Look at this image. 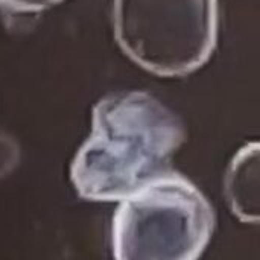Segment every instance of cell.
I'll return each mask as SVG.
<instances>
[{"instance_id": "2", "label": "cell", "mask_w": 260, "mask_h": 260, "mask_svg": "<svg viewBox=\"0 0 260 260\" xmlns=\"http://www.w3.org/2000/svg\"><path fill=\"white\" fill-rule=\"evenodd\" d=\"M213 229L209 200L172 171L120 201L111 230L114 260H200Z\"/></svg>"}, {"instance_id": "3", "label": "cell", "mask_w": 260, "mask_h": 260, "mask_svg": "<svg viewBox=\"0 0 260 260\" xmlns=\"http://www.w3.org/2000/svg\"><path fill=\"white\" fill-rule=\"evenodd\" d=\"M122 50L161 76L195 72L210 58L218 34L216 0H114Z\"/></svg>"}, {"instance_id": "6", "label": "cell", "mask_w": 260, "mask_h": 260, "mask_svg": "<svg viewBox=\"0 0 260 260\" xmlns=\"http://www.w3.org/2000/svg\"><path fill=\"white\" fill-rule=\"evenodd\" d=\"M59 2L61 0H0V6L14 12H38Z\"/></svg>"}, {"instance_id": "4", "label": "cell", "mask_w": 260, "mask_h": 260, "mask_svg": "<svg viewBox=\"0 0 260 260\" xmlns=\"http://www.w3.org/2000/svg\"><path fill=\"white\" fill-rule=\"evenodd\" d=\"M227 203L242 222H259V143L241 148L232 158L224 180Z\"/></svg>"}, {"instance_id": "1", "label": "cell", "mask_w": 260, "mask_h": 260, "mask_svg": "<svg viewBox=\"0 0 260 260\" xmlns=\"http://www.w3.org/2000/svg\"><path fill=\"white\" fill-rule=\"evenodd\" d=\"M184 140L181 119L152 94H110L93 108L91 133L70 166L72 183L87 201H122L172 172Z\"/></svg>"}, {"instance_id": "5", "label": "cell", "mask_w": 260, "mask_h": 260, "mask_svg": "<svg viewBox=\"0 0 260 260\" xmlns=\"http://www.w3.org/2000/svg\"><path fill=\"white\" fill-rule=\"evenodd\" d=\"M17 161H18V149L15 143L9 137L0 134V177L11 172L17 165Z\"/></svg>"}]
</instances>
